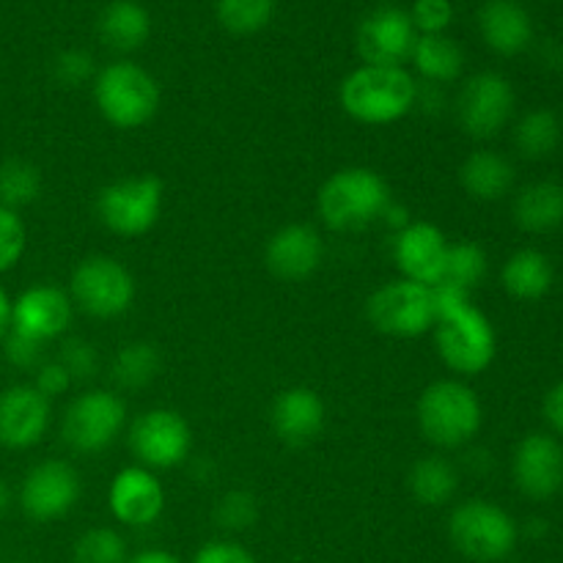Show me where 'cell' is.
I'll return each mask as SVG.
<instances>
[{
  "label": "cell",
  "instance_id": "cell-1",
  "mask_svg": "<svg viewBox=\"0 0 563 563\" xmlns=\"http://www.w3.org/2000/svg\"><path fill=\"white\" fill-rule=\"evenodd\" d=\"M418 82L405 66H357L341 80L339 102L361 124L383 126L416 108Z\"/></svg>",
  "mask_w": 563,
  "mask_h": 563
},
{
  "label": "cell",
  "instance_id": "cell-2",
  "mask_svg": "<svg viewBox=\"0 0 563 563\" xmlns=\"http://www.w3.org/2000/svg\"><path fill=\"white\" fill-rule=\"evenodd\" d=\"M390 190L372 168L335 170L317 196V212L333 231H361L383 218Z\"/></svg>",
  "mask_w": 563,
  "mask_h": 563
},
{
  "label": "cell",
  "instance_id": "cell-3",
  "mask_svg": "<svg viewBox=\"0 0 563 563\" xmlns=\"http://www.w3.org/2000/svg\"><path fill=\"white\" fill-rule=\"evenodd\" d=\"M484 421L482 401L460 379L432 383L418 399V427L438 449H462L478 434Z\"/></svg>",
  "mask_w": 563,
  "mask_h": 563
},
{
  "label": "cell",
  "instance_id": "cell-4",
  "mask_svg": "<svg viewBox=\"0 0 563 563\" xmlns=\"http://www.w3.org/2000/svg\"><path fill=\"white\" fill-rule=\"evenodd\" d=\"M449 539L473 563H504L520 542V526L493 500H465L449 517Z\"/></svg>",
  "mask_w": 563,
  "mask_h": 563
},
{
  "label": "cell",
  "instance_id": "cell-5",
  "mask_svg": "<svg viewBox=\"0 0 563 563\" xmlns=\"http://www.w3.org/2000/svg\"><path fill=\"white\" fill-rule=\"evenodd\" d=\"M93 102L108 124L137 130L148 124L159 108V86L143 66L113 60L93 77Z\"/></svg>",
  "mask_w": 563,
  "mask_h": 563
},
{
  "label": "cell",
  "instance_id": "cell-6",
  "mask_svg": "<svg viewBox=\"0 0 563 563\" xmlns=\"http://www.w3.org/2000/svg\"><path fill=\"white\" fill-rule=\"evenodd\" d=\"M434 344L451 372L462 377H476L493 366L498 335H495L493 322L471 302L462 311L434 322Z\"/></svg>",
  "mask_w": 563,
  "mask_h": 563
},
{
  "label": "cell",
  "instance_id": "cell-7",
  "mask_svg": "<svg viewBox=\"0 0 563 563\" xmlns=\"http://www.w3.org/2000/svg\"><path fill=\"white\" fill-rule=\"evenodd\" d=\"M163 212V185L157 176H126L102 187L97 196V214L113 234L143 236L154 229Z\"/></svg>",
  "mask_w": 563,
  "mask_h": 563
},
{
  "label": "cell",
  "instance_id": "cell-8",
  "mask_svg": "<svg viewBox=\"0 0 563 563\" xmlns=\"http://www.w3.org/2000/svg\"><path fill=\"white\" fill-rule=\"evenodd\" d=\"M71 302L93 319H113L130 311L135 300V278L110 256H88L71 273Z\"/></svg>",
  "mask_w": 563,
  "mask_h": 563
},
{
  "label": "cell",
  "instance_id": "cell-9",
  "mask_svg": "<svg viewBox=\"0 0 563 563\" xmlns=\"http://www.w3.org/2000/svg\"><path fill=\"white\" fill-rule=\"evenodd\" d=\"M366 317L383 335L416 339L434 328L432 291L416 280H390L368 297Z\"/></svg>",
  "mask_w": 563,
  "mask_h": 563
},
{
  "label": "cell",
  "instance_id": "cell-10",
  "mask_svg": "<svg viewBox=\"0 0 563 563\" xmlns=\"http://www.w3.org/2000/svg\"><path fill=\"white\" fill-rule=\"evenodd\" d=\"M126 427V405L110 390H88L77 396L64 412V443L77 454H97L108 449Z\"/></svg>",
  "mask_w": 563,
  "mask_h": 563
},
{
  "label": "cell",
  "instance_id": "cell-11",
  "mask_svg": "<svg viewBox=\"0 0 563 563\" xmlns=\"http://www.w3.org/2000/svg\"><path fill=\"white\" fill-rule=\"evenodd\" d=\"M130 449L141 467L148 471H165V467H176L190 456L192 449V432L190 423L179 416L176 410H148L137 416L130 427Z\"/></svg>",
  "mask_w": 563,
  "mask_h": 563
},
{
  "label": "cell",
  "instance_id": "cell-12",
  "mask_svg": "<svg viewBox=\"0 0 563 563\" xmlns=\"http://www.w3.org/2000/svg\"><path fill=\"white\" fill-rule=\"evenodd\" d=\"M515 113V88L498 71H482L462 86L456 97V121L465 135L489 141Z\"/></svg>",
  "mask_w": 563,
  "mask_h": 563
},
{
  "label": "cell",
  "instance_id": "cell-13",
  "mask_svg": "<svg viewBox=\"0 0 563 563\" xmlns=\"http://www.w3.org/2000/svg\"><path fill=\"white\" fill-rule=\"evenodd\" d=\"M80 500V476L60 460L38 462L20 487V509L33 522H53L69 515Z\"/></svg>",
  "mask_w": 563,
  "mask_h": 563
},
{
  "label": "cell",
  "instance_id": "cell-14",
  "mask_svg": "<svg viewBox=\"0 0 563 563\" xmlns=\"http://www.w3.org/2000/svg\"><path fill=\"white\" fill-rule=\"evenodd\" d=\"M416 42V25L399 5H379L357 25V53L368 66H405Z\"/></svg>",
  "mask_w": 563,
  "mask_h": 563
},
{
  "label": "cell",
  "instance_id": "cell-15",
  "mask_svg": "<svg viewBox=\"0 0 563 563\" xmlns=\"http://www.w3.org/2000/svg\"><path fill=\"white\" fill-rule=\"evenodd\" d=\"M511 473L526 498L550 500L563 487V445L553 434H526L511 460Z\"/></svg>",
  "mask_w": 563,
  "mask_h": 563
},
{
  "label": "cell",
  "instance_id": "cell-16",
  "mask_svg": "<svg viewBox=\"0 0 563 563\" xmlns=\"http://www.w3.org/2000/svg\"><path fill=\"white\" fill-rule=\"evenodd\" d=\"M71 324V297L49 284L31 286L11 302V328L14 333L47 344L66 333Z\"/></svg>",
  "mask_w": 563,
  "mask_h": 563
},
{
  "label": "cell",
  "instance_id": "cell-17",
  "mask_svg": "<svg viewBox=\"0 0 563 563\" xmlns=\"http://www.w3.org/2000/svg\"><path fill=\"white\" fill-rule=\"evenodd\" d=\"M49 416L47 396L33 385H11L0 394V445L11 451L33 449L47 434Z\"/></svg>",
  "mask_w": 563,
  "mask_h": 563
},
{
  "label": "cell",
  "instance_id": "cell-18",
  "mask_svg": "<svg viewBox=\"0 0 563 563\" xmlns=\"http://www.w3.org/2000/svg\"><path fill=\"white\" fill-rule=\"evenodd\" d=\"M108 504L121 526L146 528L163 515L165 489L148 467H124L110 484Z\"/></svg>",
  "mask_w": 563,
  "mask_h": 563
},
{
  "label": "cell",
  "instance_id": "cell-19",
  "mask_svg": "<svg viewBox=\"0 0 563 563\" xmlns=\"http://www.w3.org/2000/svg\"><path fill=\"white\" fill-rule=\"evenodd\" d=\"M445 253H449L445 234L438 225L423 223V220H412L394 236L396 267L407 280H416L421 286H434L443 280Z\"/></svg>",
  "mask_w": 563,
  "mask_h": 563
},
{
  "label": "cell",
  "instance_id": "cell-20",
  "mask_svg": "<svg viewBox=\"0 0 563 563\" xmlns=\"http://www.w3.org/2000/svg\"><path fill=\"white\" fill-rule=\"evenodd\" d=\"M324 256V242L319 231L308 223H291L275 231L267 242V267L280 280H306L319 269Z\"/></svg>",
  "mask_w": 563,
  "mask_h": 563
},
{
  "label": "cell",
  "instance_id": "cell-21",
  "mask_svg": "<svg viewBox=\"0 0 563 563\" xmlns=\"http://www.w3.org/2000/svg\"><path fill=\"white\" fill-rule=\"evenodd\" d=\"M324 401L317 390L302 388H286L284 394L275 396L273 410H269V423H273V432L280 443L286 445H300L313 443V440L322 434L324 429Z\"/></svg>",
  "mask_w": 563,
  "mask_h": 563
},
{
  "label": "cell",
  "instance_id": "cell-22",
  "mask_svg": "<svg viewBox=\"0 0 563 563\" xmlns=\"http://www.w3.org/2000/svg\"><path fill=\"white\" fill-rule=\"evenodd\" d=\"M478 31L493 53L520 55L533 42V20L520 0H487L478 9Z\"/></svg>",
  "mask_w": 563,
  "mask_h": 563
},
{
  "label": "cell",
  "instance_id": "cell-23",
  "mask_svg": "<svg viewBox=\"0 0 563 563\" xmlns=\"http://www.w3.org/2000/svg\"><path fill=\"white\" fill-rule=\"evenodd\" d=\"M460 181L467 196L476 201H500L504 196H509L511 185H515V165L504 154L482 148L462 163Z\"/></svg>",
  "mask_w": 563,
  "mask_h": 563
},
{
  "label": "cell",
  "instance_id": "cell-24",
  "mask_svg": "<svg viewBox=\"0 0 563 563\" xmlns=\"http://www.w3.org/2000/svg\"><path fill=\"white\" fill-rule=\"evenodd\" d=\"M515 223L528 234H548L563 225V185L533 181L515 198Z\"/></svg>",
  "mask_w": 563,
  "mask_h": 563
},
{
  "label": "cell",
  "instance_id": "cell-25",
  "mask_svg": "<svg viewBox=\"0 0 563 563\" xmlns=\"http://www.w3.org/2000/svg\"><path fill=\"white\" fill-rule=\"evenodd\" d=\"M152 33V16L137 0H110L99 14V36L110 49L132 53Z\"/></svg>",
  "mask_w": 563,
  "mask_h": 563
},
{
  "label": "cell",
  "instance_id": "cell-26",
  "mask_svg": "<svg viewBox=\"0 0 563 563\" xmlns=\"http://www.w3.org/2000/svg\"><path fill=\"white\" fill-rule=\"evenodd\" d=\"M500 284L515 300H542L553 289V264L537 247H522L506 258Z\"/></svg>",
  "mask_w": 563,
  "mask_h": 563
},
{
  "label": "cell",
  "instance_id": "cell-27",
  "mask_svg": "<svg viewBox=\"0 0 563 563\" xmlns=\"http://www.w3.org/2000/svg\"><path fill=\"white\" fill-rule=\"evenodd\" d=\"M410 60L416 64L418 75L423 80L432 82V86H445V82H454L462 75L465 53L451 36L434 33V36H418Z\"/></svg>",
  "mask_w": 563,
  "mask_h": 563
},
{
  "label": "cell",
  "instance_id": "cell-28",
  "mask_svg": "<svg viewBox=\"0 0 563 563\" xmlns=\"http://www.w3.org/2000/svg\"><path fill=\"white\" fill-rule=\"evenodd\" d=\"M460 489V473L445 456H423L410 471V493L412 498L429 509L451 504V498Z\"/></svg>",
  "mask_w": 563,
  "mask_h": 563
},
{
  "label": "cell",
  "instance_id": "cell-29",
  "mask_svg": "<svg viewBox=\"0 0 563 563\" xmlns=\"http://www.w3.org/2000/svg\"><path fill=\"white\" fill-rule=\"evenodd\" d=\"M561 119L548 108L528 110L515 126V146L526 159H548L561 146Z\"/></svg>",
  "mask_w": 563,
  "mask_h": 563
},
{
  "label": "cell",
  "instance_id": "cell-30",
  "mask_svg": "<svg viewBox=\"0 0 563 563\" xmlns=\"http://www.w3.org/2000/svg\"><path fill=\"white\" fill-rule=\"evenodd\" d=\"M159 372V355L157 346L148 341H132V344L121 346L119 355L113 361V383L121 390H141L157 377Z\"/></svg>",
  "mask_w": 563,
  "mask_h": 563
},
{
  "label": "cell",
  "instance_id": "cell-31",
  "mask_svg": "<svg viewBox=\"0 0 563 563\" xmlns=\"http://www.w3.org/2000/svg\"><path fill=\"white\" fill-rule=\"evenodd\" d=\"M42 192V174L33 163L11 157L0 163V203L9 209H22L33 203Z\"/></svg>",
  "mask_w": 563,
  "mask_h": 563
},
{
  "label": "cell",
  "instance_id": "cell-32",
  "mask_svg": "<svg viewBox=\"0 0 563 563\" xmlns=\"http://www.w3.org/2000/svg\"><path fill=\"white\" fill-rule=\"evenodd\" d=\"M218 22L234 36H253L264 31L275 14V0H218Z\"/></svg>",
  "mask_w": 563,
  "mask_h": 563
},
{
  "label": "cell",
  "instance_id": "cell-33",
  "mask_svg": "<svg viewBox=\"0 0 563 563\" xmlns=\"http://www.w3.org/2000/svg\"><path fill=\"white\" fill-rule=\"evenodd\" d=\"M487 253H484L482 245L476 242H454L449 245V253H445V269L443 280L445 284H454L460 289L473 291L484 278H487Z\"/></svg>",
  "mask_w": 563,
  "mask_h": 563
},
{
  "label": "cell",
  "instance_id": "cell-34",
  "mask_svg": "<svg viewBox=\"0 0 563 563\" xmlns=\"http://www.w3.org/2000/svg\"><path fill=\"white\" fill-rule=\"evenodd\" d=\"M75 563H126V542L113 528H91L71 548Z\"/></svg>",
  "mask_w": 563,
  "mask_h": 563
},
{
  "label": "cell",
  "instance_id": "cell-35",
  "mask_svg": "<svg viewBox=\"0 0 563 563\" xmlns=\"http://www.w3.org/2000/svg\"><path fill=\"white\" fill-rule=\"evenodd\" d=\"M258 520V500L245 489H231L214 506V522L223 531L240 533L247 531Z\"/></svg>",
  "mask_w": 563,
  "mask_h": 563
},
{
  "label": "cell",
  "instance_id": "cell-36",
  "mask_svg": "<svg viewBox=\"0 0 563 563\" xmlns=\"http://www.w3.org/2000/svg\"><path fill=\"white\" fill-rule=\"evenodd\" d=\"M25 223L14 209L0 203V275L14 269L20 264L22 253H25Z\"/></svg>",
  "mask_w": 563,
  "mask_h": 563
},
{
  "label": "cell",
  "instance_id": "cell-37",
  "mask_svg": "<svg viewBox=\"0 0 563 563\" xmlns=\"http://www.w3.org/2000/svg\"><path fill=\"white\" fill-rule=\"evenodd\" d=\"M416 25L418 36H434L445 33L454 22V3L451 0H412V9L407 11Z\"/></svg>",
  "mask_w": 563,
  "mask_h": 563
},
{
  "label": "cell",
  "instance_id": "cell-38",
  "mask_svg": "<svg viewBox=\"0 0 563 563\" xmlns=\"http://www.w3.org/2000/svg\"><path fill=\"white\" fill-rule=\"evenodd\" d=\"M60 366L69 372L71 383L77 379H91L99 368V355L93 350L91 341H82V339H66L60 344V355H58Z\"/></svg>",
  "mask_w": 563,
  "mask_h": 563
},
{
  "label": "cell",
  "instance_id": "cell-39",
  "mask_svg": "<svg viewBox=\"0 0 563 563\" xmlns=\"http://www.w3.org/2000/svg\"><path fill=\"white\" fill-rule=\"evenodd\" d=\"M53 75L60 86L77 88L82 86V82L97 77V66H93V58L86 53V49L71 47V49H64V53H58V58H55L53 64Z\"/></svg>",
  "mask_w": 563,
  "mask_h": 563
},
{
  "label": "cell",
  "instance_id": "cell-40",
  "mask_svg": "<svg viewBox=\"0 0 563 563\" xmlns=\"http://www.w3.org/2000/svg\"><path fill=\"white\" fill-rule=\"evenodd\" d=\"M0 344H3L5 361H9L14 368H22V372H36V368L44 363L42 361L44 344L27 339V335H20V333H14V330H9Z\"/></svg>",
  "mask_w": 563,
  "mask_h": 563
},
{
  "label": "cell",
  "instance_id": "cell-41",
  "mask_svg": "<svg viewBox=\"0 0 563 563\" xmlns=\"http://www.w3.org/2000/svg\"><path fill=\"white\" fill-rule=\"evenodd\" d=\"M192 563H258L256 555L242 544L229 542V539H218V542H207L198 548L192 555Z\"/></svg>",
  "mask_w": 563,
  "mask_h": 563
},
{
  "label": "cell",
  "instance_id": "cell-42",
  "mask_svg": "<svg viewBox=\"0 0 563 563\" xmlns=\"http://www.w3.org/2000/svg\"><path fill=\"white\" fill-rule=\"evenodd\" d=\"M33 388H36L42 396H47V399H55V396L66 394V390L71 388V377L58 361H49V363H42V366L36 368Z\"/></svg>",
  "mask_w": 563,
  "mask_h": 563
},
{
  "label": "cell",
  "instance_id": "cell-43",
  "mask_svg": "<svg viewBox=\"0 0 563 563\" xmlns=\"http://www.w3.org/2000/svg\"><path fill=\"white\" fill-rule=\"evenodd\" d=\"M542 412H544V421L550 423V429H553L555 434H561V438H563V379H561V383H555L553 388L548 390V396H544Z\"/></svg>",
  "mask_w": 563,
  "mask_h": 563
},
{
  "label": "cell",
  "instance_id": "cell-44",
  "mask_svg": "<svg viewBox=\"0 0 563 563\" xmlns=\"http://www.w3.org/2000/svg\"><path fill=\"white\" fill-rule=\"evenodd\" d=\"M379 220H385V223H388L390 229L396 231V234H399L401 229H407V225L412 223V220H410V212H407V209L401 207V203H396L394 198H390V203H388V207H385L383 218H379Z\"/></svg>",
  "mask_w": 563,
  "mask_h": 563
},
{
  "label": "cell",
  "instance_id": "cell-45",
  "mask_svg": "<svg viewBox=\"0 0 563 563\" xmlns=\"http://www.w3.org/2000/svg\"><path fill=\"white\" fill-rule=\"evenodd\" d=\"M126 563H181L176 555L165 553V550H146V553L135 555V559H130Z\"/></svg>",
  "mask_w": 563,
  "mask_h": 563
},
{
  "label": "cell",
  "instance_id": "cell-46",
  "mask_svg": "<svg viewBox=\"0 0 563 563\" xmlns=\"http://www.w3.org/2000/svg\"><path fill=\"white\" fill-rule=\"evenodd\" d=\"M548 531H550V522L542 520V517H531V520L520 528V533H526V537H531V539L548 537Z\"/></svg>",
  "mask_w": 563,
  "mask_h": 563
},
{
  "label": "cell",
  "instance_id": "cell-47",
  "mask_svg": "<svg viewBox=\"0 0 563 563\" xmlns=\"http://www.w3.org/2000/svg\"><path fill=\"white\" fill-rule=\"evenodd\" d=\"M9 328H11V300L3 291V286H0V341L5 339Z\"/></svg>",
  "mask_w": 563,
  "mask_h": 563
},
{
  "label": "cell",
  "instance_id": "cell-48",
  "mask_svg": "<svg viewBox=\"0 0 563 563\" xmlns=\"http://www.w3.org/2000/svg\"><path fill=\"white\" fill-rule=\"evenodd\" d=\"M11 504H14V493H11L9 484H5L3 478H0V517H3L5 511L11 509Z\"/></svg>",
  "mask_w": 563,
  "mask_h": 563
}]
</instances>
